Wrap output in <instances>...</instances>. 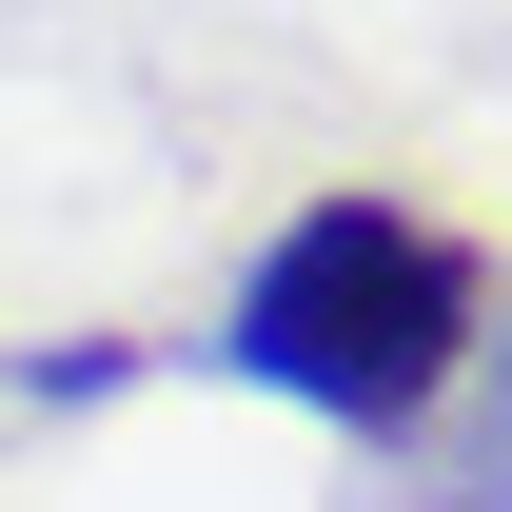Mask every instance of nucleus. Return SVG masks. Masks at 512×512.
<instances>
[{"label": "nucleus", "mask_w": 512, "mask_h": 512, "mask_svg": "<svg viewBox=\"0 0 512 512\" xmlns=\"http://www.w3.org/2000/svg\"><path fill=\"white\" fill-rule=\"evenodd\" d=\"M473 335H493V256L453 217H414V197L335 178L217 296V375L276 394V414H316V434H355V453H414L453 414V375H473Z\"/></svg>", "instance_id": "1"}, {"label": "nucleus", "mask_w": 512, "mask_h": 512, "mask_svg": "<svg viewBox=\"0 0 512 512\" xmlns=\"http://www.w3.org/2000/svg\"><path fill=\"white\" fill-rule=\"evenodd\" d=\"M414 512H512V276H493V335H473L453 414H434V493Z\"/></svg>", "instance_id": "2"}, {"label": "nucleus", "mask_w": 512, "mask_h": 512, "mask_svg": "<svg viewBox=\"0 0 512 512\" xmlns=\"http://www.w3.org/2000/svg\"><path fill=\"white\" fill-rule=\"evenodd\" d=\"M119 375H138L119 335H60V355H20V414H99V394H119Z\"/></svg>", "instance_id": "3"}]
</instances>
